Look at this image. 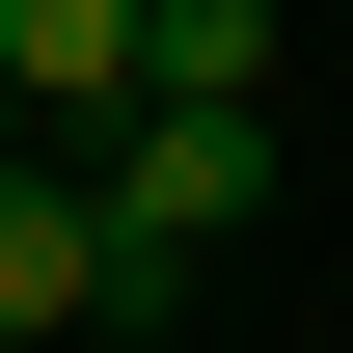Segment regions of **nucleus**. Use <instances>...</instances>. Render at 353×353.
I'll use <instances>...</instances> for the list:
<instances>
[{
	"mask_svg": "<svg viewBox=\"0 0 353 353\" xmlns=\"http://www.w3.org/2000/svg\"><path fill=\"white\" fill-rule=\"evenodd\" d=\"M0 163H28V82H0Z\"/></svg>",
	"mask_w": 353,
	"mask_h": 353,
	"instance_id": "nucleus-5",
	"label": "nucleus"
},
{
	"mask_svg": "<svg viewBox=\"0 0 353 353\" xmlns=\"http://www.w3.org/2000/svg\"><path fill=\"white\" fill-rule=\"evenodd\" d=\"M272 54H299L272 0H136V82H218V109H272Z\"/></svg>",
	"mask_w": 353,
	"mask_h": 353,
	"instance_id": "nucleus-4",
	"label": "nucleus"
},
{
	"mask_svg": "<svg viewBox=\"0 0 353 353\" xmlns=\"http://www.w3.org/2000/svg\"><path fill=\"white\" fill-rule=\"evenodd\" d=\"M0 82L28 109H136V0H0Z\"/></svg>",
	"mask_w": 353,
	"mask_h": 353,
	"instance_id": "nucleus-3",
	"label": "nucleus"
},
{
	"mask_svg": "<svg viewBox=\"0 0 353 353\" xmlns=\"http://www.w3.org/2000/svg\"><path fill=\"white\" fill-rule=\"evenodd\" d=\"M82 190H109V245H136V272H190V245H245V218H272V109H218V82H136Z\"/></svg>",
	"mask_w": 353,
	"mask_h": 353,
	"instance_id": "nucleus-1",
	"label": "nucleus"
},
{
	"mask_svg": "<svg viewBox=\"0 0 353 353\" xmlns=\"http://www.w3.org/2000/svg\"><path fill=\"white\" fill-rule=\"evenodd\" d=\"M0 326H163V272L109 245L82 163H0Z\"/></svg>",
	"mask_w": 353,
	"mask_h": 353,
	"instance_id": "nucleus-2",
	"label": "nucleus"
}]
</instances>
